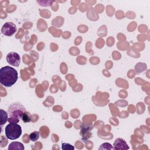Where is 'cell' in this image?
<instances>
[{
  "instance_id": "obj_1",
  "label": "cell",
  "mask_w": 150,
  "mask_h": 150,
  "mask_svg": "<svg viewBox=\"0 0 150 150\" xmlns=\"http://www.w3.org/2000/svg\"><path fill=\"white\" fill-rule=\"evenodd\" d=\"M18 79V71L13 67L6 66L0 69V83L6 87H12Z\"/></svg>"
},
{
  "instance_id": "obj_2",
  "label": "cell",
  "mask_w": 150,
  "mask_h": 150,
  "mask_svg": "<svg viewBox=\"0 0 150 150\" xmlns=\"http://www.w3.org/2000/svg\"><path fill=\"white\" fill-rule=\"evenodd\" d=\"M26 111L25 108L20 103H12L8 108L9 122H18L22 114Z\"/></svg>"
},
{
  "instance_id": "obj_3",
  "label": "cell",
  "mask_w": 150,
  "mask_h": 150,
  "mask_svg": "<svg viewBox=\"0 0 150 150\" xmlns=\"http://www.w3.org/2000/svg\"><path fill=\"white\" fill-rule=\"evenodd\" d=\"M6 137L11 140L16 139L22 134V128L20 125L15 122H9L5 128Z\"/></svg>"
},
{
  "instance_id": "obj_4",
  "label": "cell",
  "mask_w": 150,
  "mask_h": 150,
  "mask_svg": "<svg viewBox=\"0 0 150 150\" xmlns=\"http://www.w3.org/2000/svg\"><path fill=\"white\" fill-rule=\"evenodd\" d=\"M94 127L91 123H84L80 127V135L83 142H86L92 137L91 131Z\"/></svg>"
},
{
  "instance_id": "obj_5",
  "label": "cell",
  "mask_w": 150,
  "mask_h": 150,
  "mask_svg": "<svg viewBox=\"0 0 150 150\" xmlns=\"http://www.w3.org/2000/svg\"><path fill=\"white\" fill-rule=\"evenodd\" d=\"M16 26L13 23L8 22L5 23L2 26L1 28V32L5 36H11L16 32Z\"/></svg>"
},
{
  "instance_id": "obj_6",
  "label": "cell",
  "mask_w": 150,
  "mask_h": 150,
  "mask_svg": "<svg viewBox=\"0 0 150 150\" xmlns=\"http://www.w3.org/2000/svg\"><path fill=\"white\" fill-rule=\"evenodd\" d=\"M6 60L9 65L15 67H18L21 63L20 56L14 52H9L6 56Z\"/></svg>"
},
{
  "instance_id": "obj_7",
  "label": "cell",
  "mask_w": 150,
  "mask_h": 150,
  "mask_svg": "<svg viewBox=\"0 0 150 150\" xmlns=\"http://www.w3.org/2000/svg\"><path fill=\"white\" fill-rule=\"evenodd\" d=\"M129 146L126 141L120 138H117L113 144V149L115 150H125L128 149Z\"/></svg>"
},
{
  "instance_id": "obj_8",
  "label": "cell",
  "mask_w": 150,
  "mask_h": 150,
  "mask_svg": "<svg viewBox=\"0 0 150 150\" xmlns=\"http://www.w3.org/2000/svg\"><path fill=\"white\" fill-rule=\"evenodd\" d=\"M23 145L19 142H12L8 146L9 150H23Z\"/></svg>"
},
{
  "instance_id": "obj_9",
  "label": "cell",
  "mask_w": 150,
  "mask_h": 150,
  "mask_svg": "<svg viewBox=\"0 0 150 150\" xmlns=\"http://www.w3.org/2000/svg\"><path fill=\"white\" fill-rule=\"evenodd\" d=\"M1 115V125L5 124L8 120V114L4 110L1 109L0 110Z\"/></svg>"
},
{
  "instance_id": "obj_10",
  "label": "cell",
  "mask_w": 150,
  "mask_h": 150,
  "mask_svg": "<svg viewBox=\"0 0 150 150\" xmlns=\"http://www.w3.org/2000/svg\"><path fill=\"white\" fill-rule=\"evenodd\" d=\"M21 120L24 123H28L30 122L31 121V115L29 112L26 111L24 112L22 117H21Z\"/></svg>"
},
{
  "instance_id": "obj_11",
  "label": "cell",
  "mask_w": 150,
  "mask_h": 150,
  "mask_svg": "<svg viewBox=\"0 0 150 150\" xmlns=\"http://www.w3.org/2000/svg\"><path fill=\"white\" fill-rule=\"evenodd\" d=\"M39 138V131H33L30 133L29 135V139L33 142L36 141Z\"/></svg>"
},
{
  "instance_id": "obj_12",
  "label": "cell",
  "mask_w": 150,
  "mask_h": 150,
  "mask_svg": "<svg viewBox=\"0 0 150 150\" xmlns=\"http://www.w3.org/2000/svg\"><path fill=\"white\" fill-rule=\"evenodd\" d=\"M99 149L100 150H107V149H113V146L111 145V144L108 143V142H104L103 144H102L100 148Z\"/></svg>"
},
{
  "instance_id": "obj_13",
  "label": "cell",
  "mask_w": 150,
  "mask_h": 150,
  "mask_svg": "<svg viewBox=\"0 0 150 150\" xmlns=\"http://www.w3.org/2000/svg\"><path fill=\"white\" fill-rule=\"evenodd\" d=\"M62 149L63 150H74V147L70 144L63 142L62 144Z\"/></svg>"
}]
</instances>
